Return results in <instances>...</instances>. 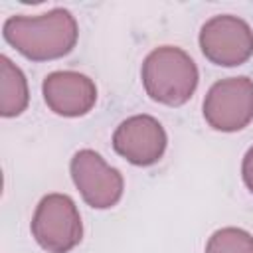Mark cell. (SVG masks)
<instances>
[{"mask_svg": "<svg viewBox=\"0 0 253 253\" xmlns=\"http://www.w3.org/2000/svg\"><path fill=\"white\" fill-rule=\"evenodd\" d=\"M45 105L61 117H83L97 101L93 79L79 71H53L42 83Z\"/></svg>", "mask_w": 253, "mask_h": 253, "instance_id": "obj_8", "label": "cell"}, {"mask_svg": "<svg viewBox=\"0 0 253 253\" xmlns=\"http://www.w3.org/2000/svg\"><path fill=\"white\" fill-rule=\"evenodd\" d=\"M200 49L215 65H241L253 55V30L237 16H213L200 30Z\"/></svg>", "mask_w": 253, "mask_h": 253, "instance_id": "obj_5", "label": "cell"}, {"mask_svg": "<svg viewBox=\"0 0 253 253\" xmlns=\"http://www.w3.org/2000/svg\"><path fill=\"white\" fill-rule=\"evenodd\" d=\"M241 174H243V182L249 188V192L253 194V146L245 152L243 156V164H241Z\"/></svg>", "mask_w": 253, "mask_h": 253, "instance_id": "obj_11", "label": "cell"}, {"mask_svg": "<svg viewBox=\"0 0 253 253\" xmlns=\"http://www.w3.org/2000/svg\"><path fill=\"white\" fill-rule=\"evenodd\" d=\"M204 119L221 132L245 128L253 119V81L241 75L213 83L204 99Z\"/></svg>", "mask_w": 253, "mask_h": 253, "instance_id": "obj_4", "label": "cell"}, {"mask_svg": "<svg viewBox=\"0 0 253 253\" xmlns=\"http://www.w3.org/2000/svg\"><path fill=\"white\" fill-rule=\"evenodd\" d=\"M4 40L32 61H47L67 55L77 43V22L65 8H53L40 16H10L2 26Z\"/></svg>", "mask_w": 253, "mask_h": 253, "instance_id": "obj_1", "label": "cell"}, {"mask_svg": "<svg viewBox=\"0 0 253 253\" xmlns=\"http://www.w3.org/2000/svg\"><path fill=\"white\" fill-rule=\"evenodd\" d=\"M0 115L18 117L26 111L30 95L28 81L20 67H16L6 55L0 57Z\"/></svg>", "mask_w": 253, "mask_h": 253, "instance_id": "obj_9", "label": "cell"}, {"mask_svg": "<svg viewBox=\"0 0 253 253\" xmlns=\"http://www.w3.org/2000/svg\"><path fill=\"white\" fill-rule=\"evenodd\" d=\"M32 235L47 253H67L79 245L83 223L75 202L65 194H47L32 217Z\"/></svg>", "mask_w": 253, "mask_h": 253, "instance_id": "obj_3", "label": "cell"}, {"mask_svg": "<svg viewBox=\"0 0 253 253\" xmlns=\"http://www.w3.org/2000/svg\"><path fill=\"white\" fill-rule=\"evenodd\" d=\"M206 253H253V235L239 227H221L208 239Z\"/></svg>", "mask_w": 253, "mask_h": 253, "instance_id": "obj_10", "label": "cell"}, {"mask_svg": "<svg viewBox=\"0 0 253 253\" xmlns=\"http://www.w3.org/2000/svg\"><path fill=\"white\" fill-rule=\"evenodd\" d=\"M198 67L180 47L162 45L152 49L142 63V85L152 101L180 107L198 87Z\"/></svg>", "mask_w": 253, "mask_h": 253, "instance_id": "obj_2", "label": "cell"}, {"mask_svg": "<svg viewBox=\"0 0 253 253\" xmlns=\"http://www.w3.org/2000/svg\"><path fill=\"white\" fill-rule=\"evenodd\" d=\"M69 170L73 184L91 208L107 210L121 200L125 188L123 174L117 168L109 166L99 152L89 148L75 152Z\"/></svg>", "mask_w": 253, "mask_h": 253, "instance_id": "obj_6", "label": "cell"}, {"mask_svg": "<svg viewBox=\"0 0 253 253\" xmlns=\"http://www.w3.org/2000/svg\"><path fill=\"white\" fill-rule=\"evenodd\" d=\"M166 130L150 115H134L123 121L113 134V148L134 166L156 164L166 150Z\"/></svg>", "mask_w": 253, "mask_h": 253, "instance_id": "obj_7", "label": "cell"}]
</instances>
